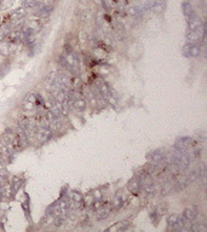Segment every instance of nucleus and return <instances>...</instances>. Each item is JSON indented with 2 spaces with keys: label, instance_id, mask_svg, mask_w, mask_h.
Here are the masks:
<instances>
[{
  "label": "nucleus",
  "instance_id": "nucleus-31",
  "mask_svg": "<svg viewBox=\"0 0 207 232\" xmlns=\"http://www.w3.org/2000/svg\"><path fill=\"white\" fill-rule=\"evenodd\" d=\"M135 1H140V0H135Z\"/></svg>",
  "mask_w": 207,
  "mask_h": 232
},
{
  "label": "nucleus",
  "instance_id": "nucleus-25",
  "mask_svg": "<svg viewBox=\"0 0 207 232\" xmlns=\"http://www.w3.org/2000/svg\"><path fill=\"white\" fill-rule=\"evenodd\" d=\"M177 218H178L177 214H171L170 217L167 218V227L172 229L173 225H175V222H176V220H177Z\"/></svg>",
  "mask_w": 207,
  "mask_h": 232
},
{
  "label": "nucleus",
  "instance_id": "nucleus-28",
  "mask_svg": "<svg viewBox=\"0 0 207 232\" xmlns=\"http://www.w3.org/2000/svg\"><path fill=\"white\" fill-rule=\"evenodd\" d=\"M64 224V218L62 217V215H58V217H55V221H54V225H55L56 227H59V226H62Z\"/></svg>",
  "mask_w": 207,
  "mask_h": 232
},
{
  "label": "nucleus",
  "instance_id": "nucleus-23",
  "mask_svg": "<svg viewBox=\"0 0 207 232\" xmlns=\"http://www.w3.org/2000/svg\"><path fill=\"white\" fill-rule=\"evenodd\" d=\"M10 67H11V64H10V62L7 60V59H5L4 60V63L1 64V67H0V77H4L7 72H10Z\"/></svg>",
  "mask_w": 207,
  "mask_h": 232
},
{
  "label": "nucleus",
  "instance_id": "nucleus-15",
  "mask_svg": "<svg viewBox=\"0 0 207 232\" xmlns=\"http://www.w3.org/2000/svg\"><path fill=\"white\" fill-rule=\"evenodd\" d=\"M22 184H23V178L22 176H19V175H15L14 178H12V181H11V190H12V196H14L15 193L21 188V186H22Z\"/></svg>",
  "mask_w": 207,
  "mask_h": 232
},
{
  "label": "nucleus",
  "instance_id": "nucleus-12",
  "mask_svg": "<svg viewBox=\"0 0 207 232\" xmlns=\"http://www.w3.org/2000/svg\"><path fill=\"white\" fill-rule=\"evenodd\" d=\"M15 45L14 44H10L7 43L6 40L4 41H0V55L2 56V57H9L10 55H12V52H14V47Z\"/></svg>",
  "mask_w": 207,
  "mask_h": 232
},
{
  "label": "nucleus",
  "instance_id": "nucleus-29",
  "mask_svg": "<svg viewBox=\"0 0 207 232\" xmlns=\"http://www.w3.org/2000/svg\"><path fill=\"white\" fill-rule=\"evenodd\" d=\"M167 209H168V207H167V204H161V205H159L157 207V209L155 210L157 214H160V215H162V214H165L166 212H167Z\"/></svg>",
  "mask_w": 207,
  "mask_h": 232
},
{
  "label": "nucleus",
  "instance_id": "nucleus-19",
  "mask_svg": "<svg viewBox=\"0 0 207 232\" xmlns=\"http://www.w3.org/2000/svg\"><path fill=\"white\" fill-rule=\"evenodd\" d=\"M83 198H84V196L80 192H78V191H69V193H68L69 201L76 202V203H84Z\"/></svg>",
  "mask_w": 207,
  "mask_h": 232
},
{
  "label": "nucleus",
  "instance_id": "nucleus-18",
  "mask_svg": "<svg viewBox=\"0 0 207 232\" xmlns=\"http://www.w3.org/2000/svg\"><path fill=\"white\" fill-rule=\"evenodd\" d=\"M123 204H124V198H123V193L119 191L115 196H114V198H113V201H111V207L114 208V209H120L121 207H123Z\"/></svg>",
  "mask_w": 207,
  "mask_h": 232
},
{
  "label": "nucleus",
  "instance_id": "nucleus-27",
  "mask_svg": "<svg viewBox=\"0 0 207 232\" xmlns=\"http://www.w3.org/2000/svg\"><path fill=\"white\" fill-rule=\"evenodd\" d=\"M22 208L26 213V217L29 219V213H30V208H29V198L27 197V201L26 202H22Z\"/></svg>",
  "mask_w": 207,
  "mask_h": 232
},
{
  "label": "nucleus",
  "instance_id": "nucleus-14",
  "mask_svg": "<svg viewBox=\"0 0 207 232\" xmlns=\"http://www.w3.org/2000/svg\"><path fill=\"white\" fill-rule=\"evenodd\" d=\"M51 11H52V7L44 4V5H41L38 10H35V14H37L38 17H40V18H45V17H49V16H50Z\"/></svg>",
  "mask_w": 207,
  "mask_h": 232
},
{
  "label": "nucleus",
  "instance_id": "nucleus-3",
  "mask_svg": "<svg viewBox=\"0 0 207 232\" xmlns=\"http://www.w3.org/2000/svg\"><path fill=\"white\" fill-rule=\"evenodd\" d=\"M42 27V23L40 19H30L24 22L22 26H21V31L24 35H35Z\"/></svg>",
  "mask_w": 207,
  "mask_h": 232
},
{
  "label": "nucleus",
  "instance_id": "nucleus-16",
  "mask_svg": "<svg viewBox=\"0 0 207 232\" xmlns=\"http://www.w3.org/2000/svg\"><path fill=\"white\" fill-rule=\"evenodd\" d=\"M150 6L156 14H160L165 9V0H150Z\"/></svg>",
  "mask_w": 207,
  "mask_h": 232
},
{
  "label": "nucleus",
  "instance_id": "nucleus-20",
  "mask_svg": "<svg viewBox=\"0 0 207 232\" xmlns=\"http://www.w3.org/2000/svg\"><path fill=\"white\" fill-rule=\"evenodd\" d=\"M109 214H110V208H108V207H101L98 210H97V214L96 217L98 220H104V219H107V218L109 217Z\"/></svg>",
  "mask_w": 207,
  "mask_h": 232
},
{
  "label": "nucleus",
  "instance_id": "nucleus-6",
  "mask_svg": "<svg viewBox=\"0 0 207 232\" xmlns=\"http://www.w3.org/2000/svg\"><path fill=\"white\" fill-rule=\"evenodd\" d=\"M35 135L38 138V140L40 143H46L49 142L50 139H52L54 137V132L50 127H46V126H39L38 130L35 132Z\"/></svg>",
  "mask_w": 207,
  "mask_h": 232
},
{
  "label": "nucleus",
  "instance_id": "nucleus-17",
  "mask_svg": "<svg viewBox=\"0 0 207 232\" xmlns=\"http://www.w3.org/2000/svg\"><path fill=\"white\" fill-rule=\"evenodd\" d=\"M71 106L76 110V111H79V113H84L85 110H86V101L84 99V98H78V99H75V101L73 102V104H71Z\"/></svg>",
  "mask_w": 207,
  "mask_h": 232
},
{
  "label": "nucleus",
  "instance_id": "nucleus-4",
  "mask_svg": "<svg viewBox=\"0 0 207 232\" xmlns=\"http://www.w3.org/2000/svg\"><path fill=\"white\" fill-rule=\"evenodd\" d=\"M205 39V28L204 26L201 28L195 29V30H189L187 33V40L189 44H200Z\"/></svg>",
  "mask_w": 207,
  "mask_h": 232
},
{
  "label": "nucleus",
  "instance_id": "nucleus-8",
  "mask_svg": "<svg viewBox=\"0 0 207 232\" xmlns=\"http://www.w3.org/2000/svg\"><path fill=\"white\" fill-rule=\"evenodd\" d=\"M148 160H150V162L154 164H160L162 162H165L166 160V154L164 152L162 149L159 150H154L153 152L148 154Z\"/></svg>",
  "mask_w": 207,
  "mask_h": 232
},
{
  "label": "nucleus",
  "instance_id": "nucleus-1",
  "mask_svg": "<svg viewBox=\"0 0 207 232\" xmlns=\"http://www.w3.org/2000/svg\"><path fill=\"white\" fill-rule=\"evenodd\" d=\"M170 162L171 164L177 168L178 171H187L192 160H190V155L189 152H184V151H178L175 150L171 155H170Z\"/></svg>",
  "mask_w": 207,
  "mask_h": 232
},
{
  "label": "nucleus",
  "instance_id": "nucleus-7",
  "mask_svg": "<svg viewBox=\"0 0 207 232\" xmlns=\"http://www.w3.org/2000/svg\"><path fill=\"white\" fill-rule=\"evenodd\" d=\"M192 146H193V139L190 137H179L175 142V147L178 151L189 152V150H190Z\"/></svg>",
  "mask_w": 207,
  "mask_h": 232
},
{
  "label": "nucleus",
  "instance_id": "nucleus-13",
  "mask_svg": "<svg viewBox=\"0 0 207 232\" xmlns=\"http://www.w3.org/2000/svg\"><path fill=\"white\" fill-rule=\"evenodd\" d=\"M22 5L24 9H28V10H38L41 5H44L41 2V0H23L22 1Z\"/></svg>",
  "mask_w": 207,
  "mask_h": 232
},
{
  "label": "nucleus",
  "instance_id": "nucleus-26",
  "mask_svg": "<svg viewBox=\"0 0 207 232\" xmlns=\"http://www.w3.org/2000/svg\"><path fill=\"white\" fill-rule=\"evenodd\" d=\"M91 17H92L91 12H90L88 10H85V11H83L81 14H80V21H81V22H87L88 19H91Z\"/></svg>",
  "mask_w": 207,
  "mask_h": 232
},
{
  "label": "nucleus",
  "instance_id": "nucleus-10",
  "mask_svg": "<svg viewBox=\"0 0 207 232\" xmlns=\"http://www.w3.org/2000/svg\"><path fill=\"white\" fill-rule=\"evenodd\" d=\"M140 188H142V184H140V181L138 180V178L135 175L131 180H128V183H127V188H128V191L131 192V193H133V195H138L139 192H140Z\"/></svg>",
  "mask_w": 207,
  "mask_h": 232
},
{
  "label": "nucleus",
  "instance_id": "nucleus-5",
  "mask_svg": "<svg viewBox=\"0 0 207 232\" xmlns=\"http://www.w3.org/2000/svg\"><path fill=\"white\" fill-rule=\"evenodd\" d=\"M201 46L199 44H189L187 43L183 47V53L185 57L189 58H197L201 55Z\"/></svg>",
  "mask_w": 207,
  "mask_h": 232
},
{
  "label": "nucleus",
  "instance_id": "nucleus-9",
  "mask_svg": "<svg viewBox=\"0 0 207 232\" xmlns=\"http://www.w3.org/2000/svg\"><path fill=\"white\" fill-rule=\"evenodd\" d=\"M22 39H23V34L21 31V29H16V30H11L7 36H6V41L10 44H14V45H17V44L22 43Z\"/></svg>",
  "mask_w": 207,
  "mask_h": 232
},
{
  "label": "nucleus",
  "instance_id": "nucleus-21",
  "mask_svg": "<svg viewBox=\"0 0 207 232\" xmlns=\"http://www.w3.org/2000/svg\"><path fill=\"white\" fill-rule=\"evenodd\" d=\"M196 215H197V213H196V210H194L193 208H187L184 210V213H183V217L185 218L187 221H193L194 219L196 218Z\"/></svg>",
  "mask_w": 207,
  "mask_h": 232
},
{
  "label": "nucleus",
  "instance_id": "nucleus-30",
  "mask_svg": "<svg viewBox=\"0 0 207 232\" xmlns=\"http://www.w3.org/2000/svg\"><path fill=\"white\" fill-rule=\"evenodd\" d=\"M160 218H161V215H160V214H157L156 212H153L152 214H150V219H152L155 224H156L159 220H160Z\"/></svg>",
  "mask_w": 207,
  "mask_h": 232
},
{
  "label": "nucleus",
  "instance_id": "nucleus-22",
  "mask_svg": "<svg viewBox=\"0 0 207 232\" xmlns=\"http://www.w3.org/2000/svg\"><path fill=\"white\" fill-rule=\"evenodd\" d=\"M182 10H183V14L188 18V17H190L192 14H193L194 12V10H193V7H192V5L189 4V2H183V5H182Z\"/></svg>",
  "mask_w": 207,
  "mask_h": 232
},
{
  "label": "nucleus",
  "instance_id": "nucleus-11",
  "mask_svg": "<svg viewBox=\"0 0 207 232\" xmlns=\"http://www.w3.org/2000/svg\"><path fill=\"white\" fill-rule=\"evenodd\" d=\"M204 24L201 22V19L199 18V16L193 12V14L190 17H188V28L189 30H195V29H199L201 28Z\"/></svg>",
  "mask_w": 207,
  "mask_h": 232
},
{
  "label": "nucleus",
  "instance_id": "nucleus-24",
  "mask_svg": "<svg viewBox=\"0 0 207 232\" xmlns=\"http://www.w3.org/2000/svg\"><path fill=\"white\" fill-rule=\"evenodd\" d=\"M190 230L193 232H206L207 227L204 224H201V222H196V224H194L193 226L190 227Z\"/></svg>",
  "mask_w": 207,
  "mask_h": 232
},
{
  "label": "nucleus",
  "instance_id": "nucleus-2",
  "mask_svg": "<svg viewBox=\"0 0 207 232\" xmlns=\"http://www.w3.org/2000/svg\"><path fill=\"white\" fill-rule=\"evenodd\" d=\"M42 105H44L42 98L39 94H35V93H28L22 102V109L26 113L33 111L35 108H41Z\"/></svg>",
  "mask_w": 207,
  "mask_h": 232
}]
</instances>
